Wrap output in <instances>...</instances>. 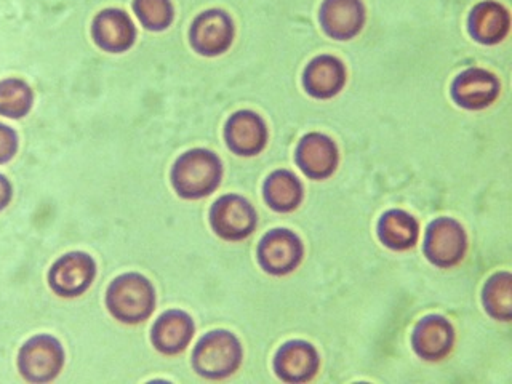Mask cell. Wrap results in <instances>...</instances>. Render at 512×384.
I'll list each match as a JSON object with an SVG mask.
<instances>
[{"label": "cell", "instance_id": "cell-23", "mask_svg": "<svg viewBox=\"0 0 512 384\" xmlns=\"http://www.w3.org/2000/svg\"><path fill=\"white\" fill-rule=\"evenodd\" d=\"M34 92L28 82L18 77L0 80V116L23 119L31 112Z\"/></svg>", "mask_w": 512, "mask_h": 384}, {"label": "cell", "instance_id": "cell-18", "mask_svg": "<svg viewBox=\"0 0 512 384\" xmlns=\"http://www.w3.org/2000/svg\"><path fill=\"white\" fill-rule=\"evenodd\" d=\"M511 32V13L496 0H482L468 16V34L477 44L498 45Z\"/></svg>", "mask_w": 512, "mask_h": 384}, {"label": "cell", "instance_id": "cell-2", "mask_svg": "<svg viewBox=\"0 0 512 384\" xmlns=\"http://www.w3.org/2000/svg\"><path fill=\"white\" fill-rule=\"evenodd\" d=\"M104 301L114 319L122 324L138 325L156 311V288L140 272H125L109 284Z\"/></svg>", "mask_w": 512, "mask_h": 384}, {"label": "cell", "instance_id": "cell-7", "mask_svg": "<svg viewBox=\"0 0 512 384\" xmlns=\"http://www.w3.org/2000/svg\"><path fill=\"white\" fill-rule=\"evenodd\" d=\"M304 258V244L292 229L276 228L261 237L256 248V260L266 274L284 277L300 268Z\"/></svg>", "mask_w": 512, "mask_h": 384}, {"label": "cell", "instance_id": "cell-15", "mask_svg": "<svg viewBox=\"0 0 512 384\" xmlns=\"http://www.w3.org/2000/svg\"><path fill=\"white\" fill-rule=\"evenodd\" d=\"M367 23L364 0H324L319 8V24L325 36L338 42L356 39Z\"/></svg>", "mask_w": 512, "mask_h": 384}, {"label": "cell", "instance_id": "cell-11", "mask_svg": "<svg viewBox=\"0 0 512 384\" xmlns=\"http://www.w3.org/2000/svg\"><path fill=\"white\" fill-rule=\"evenodd\" d=\"M295 164L308 180L325 181L340 165V149L325 133H306L296 144Z\"/></svg>", "mask_w": 512, "mask_h": 384}, {"label": "cell", "instance_id": "cell-9", "mask_svg": "<svg viewBox=\"0 0 512 384\" xmlns=\"http://www.w3.org/2000/svg\"><path fill=\"white\" fill-rule=\"evenodd\" d=\"M500 79L484 68L461 71L450 85V98L464 111H484L500 96Z\"/></svg>", "mask_w": 512, "mask_h": 384}, {"label": "cell", "instance_id": "cell-26", "mask_svg": "<svg viewBox=\"0 0 512 384\" xmlns=\"http://www.w3.org/2000/svg\"><path fill=\"white\" fill-rule=\"evenodd\" d=\"M13 197L12 183L5 178L4 175H0V212L10 205Z\"/></svg>", "mask_w": 512, "mask_h": 384}, {"label": "cell", "instance_id": "cell-24", "mask_svg": "<svg viewBox=\"0 0 512 384\" xmlns=\"http://www.w3.org/2000/svg\"><path fill=\"white\" fill-rule=\"evenodd\" d=\"M133 13L141 26L151 32L165 31L175 20L172 0H133Z\"/></svg>", "mask_w": 512, "mask_h": 384}, {"label": "cell", "instance_id": "cell-19", "mask_svg": "<svg viewBox=\"0 0 512 384\" xmlns=\"http://www.w3.org/2000/svg\"><path fill=\"white\" fill-rule=\"evenodd\" d=\"M92 37L104 52L124 53L135 44V24L124 10L106 8L93 18Z\"/></svg>", "mask_w": 512, "mask_h": 384}, {"label": "cell", "instance_id": "cell-20", "mask_svg": "<svg viewBox=\"0 0 512 384\" xmlns=\"http://www.w3.org/2000/svg\"><path fill=\"white\" fill-rule=\"evenodd\" d=\"M376 236L392 252H407L420 240V223L412 213L391 208L376 223Z\"/></svg>", "mask_w": 512, "mask_h": 384}, {"label": "cell", "instance_id": "cell-17", "mask_svg": "<svg viewBox=\"0 0 512 384\" xmlns=\"http://www.w3.org/2000/svg\"><path fill=\"white\" fill-rule=\"evenodd\" d=\"M196 335V324L188 312L170 309L157 317L151 328V343L164 356H178Z\"/></svg>", "mask_w": 512, "mask_h": 384}, {"label": "cell", "instance_id": "cell-13", "mask_svg": "<svg viewBox=\"0 0 512 384\" xmlns=\"http://www.w3.org/2000/svg\"><path fill=\"white\" fill-rule=\"evenodd\" d=\"M224 141L232 154L255 157L266 148L269 128L258 112L250 109L237 111L224 124Z\"/></svg>", "mask_w": 512, "mask_h": 384}, {"label": "cell", "instance_id": "cell-22", "mask_svg": "<svg viewBox=\"0 0 512 384\" xmlns=\"http://www.w3.org/2000/svg\"><path fill=\"white\" fill-rule=\"evenodd\" d=\"M482 306L485 314L496 322L512 320V274L498 271L488 277L482 288Z\"/></svg>", "mask_w": 512, "mask_h": 384}, {"label": "cell", "instance_id": "cell-5", "mask_svg": "<svg viewBox=\"0 0 512 384\" xmlns=\"http://www.w3.org/2000/svg\"><path fill=\"white\" fill-rule=\"evenodd\" d=\"M66 362L63 344L55 336H32L18 351V372L28 383L45 384L55 380Z\"/></svg>", "mask_w": 512, "mask_h": 384}, {"label": "cell", "instance_id": "cell-21", "mask_svg": "<svg viewBox=\"0 0 512 384\" xmlns=\"http://www.w3.org/2000/svg\"><path fill=\"white\" fill-rule=\"evenodd\" d=\"M263 199L276 213H292L303 204L304 186L290 170H274L263 183Z\"/></svg>", "mask_w": 512, "mask_h": 384}, {"label": "cell", "instance_id": "cell-25", "mask_svg": "<svg viewBox=\"0 0 512 384\" xmlns=\"http://www.w3.org/2000/svg\"><path fill=\"white\" fill-rule=\"evenodd\" d=\"M18 152V135L15 130L0 122V165L7 164Z\"/></svg>", "mask_w": 512, "mask_h": 384}, {"label": "cell", "instance_id": "cell-6", "mask_svg": "<svg viewBox=\"0 0 512 384\" xmlns=\"http://www.w3.org/2000/svg\"><path fill=\"white\" fill-rule=\"evenodd\" d=\"M208 221L212 231L221 240L242 242L255 232L258 213L244 196L224 194L210 207Z\"/></svg>", "mask_w": 512, "mask_h": 384}, {"label": "cell", "instance_id": "cell-10", "mask_svg": "<svg viewBox=\"0 0 512 384\" xmlns=\"http://www.w3.org/2000/svg\"><path fill=\"white\" fill-rule=\"evenodd\" d=\"M96 263L85 252H69L60 256L48 271V285L61 298H77L92 287Z\"/></svg>", "mask_w": 512, "mask_h": 384}, {"label": "cell", "instance_id": "cell-1", "mask_svg": "<svg viewBox=\"0 0 512 384\" xmlns=\"http://www.w3.org/2000/svg\"><path fill=\"white\" fill-rule=\"evenodd\" d=\"M223 180V162L215 152L194 148L183 152L173 164L170 183L176 196L200 200L212 196Z\"/></svg>", "mask_w": 512, "mask_h": 384}, {"label": "cell", "instance_id": "cell-14", "mask_svg": "<svg viewBox=\"0 0 512 384\" xmlns=\"http://www.w3.org/2000/svg\"><path fill=\"white\" fill-rule=\"evenodd\" d=\"M272 368L280 381L303 384L316 378L320 370V354L314 344L304 340H290L274 354Z\"/></svg>", "mask_w": 512, "mask_h": 384}, {"label": "cell", "instance_id": "cell-8", "mask_svg": "<svg viewBox=\"0 0 512 384\" xmlns=\"http://www.w3.org/2000/svg\"><path fill=\"white\" fill-rule=\"evenodd\" d=\"M236 36V26L231 15L221 8H210L192 21L189 28V44L200 56L215 58L231 48Z\"/></svg>", "mask_w": 512, "mask_h": 384}, {"label": "cell", "instance_id": "cell-3", "mask_svg": "<svg viewBox=\"0 0 512 384\" xmlns=\"http://www.w3.org/2000/svg\"><path fill=\"white\" fill-rule=\"evenodd\" d=\"M244 360V348L229 330H212L205 333L192 351L191 365L197 375L205 380L221 381L239 370Z\"/></svg>", "mask_w": 512, "mask_h": 384}, {"label": "cell", "instance_id": "cell-4", "mask_svg": "<svg viewBox=\"0 0 512 384\" xmlns=\"http://www.w3.org/2000/svg\"><path fill=\"white\" fill-rule=\"evenodd\" d=\"M468 247L466 229L452 216H439L424 231L423 255L436 268H455L464 260Z\"/></svg>", "mask_w": 512, "mask_h": 384}, {"label": "cell", "instance_id": "cell-16", "mask_svg": "<svg viewBox=\"0 0 512 384\" xmlns=\"http://www.w3.org/2000/svg\"><path fill=\"white\" fill-rule=\"evenodd\" d=\"M304 92L314 100L327 101L340 95L348 82V69L338 56L322 53L306 64L303 71Z\"/></svg>", "mask_w": 512, "mask_h": 384}, {"label": "cell", "instance_id": "cell-12", "mask_svg": "<svg viewBox=\"0 0 512 384\" xmlns=\"http://www.w3.org/2000/svg\"><path fill=\"white\" fill-rule=\"evenodd\" d=\"M455 327L447 317L428 314L416 322L410 336L413 352L424 362H442L455 348Z\"/></svg>", "mask_w": 512, "mask_h": 384}]
</instances>
